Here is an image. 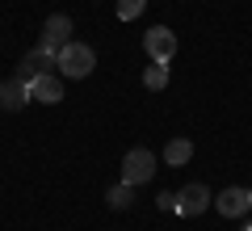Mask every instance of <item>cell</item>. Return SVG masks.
I'll list each match as a JSON object with an SVG mask.
<instances>
[{
    "label": "cell",
    "instance_id": "cell-14",
    "mask_svg": "<svg viewBox=\"0 0 252 231\" xmlns=\"http://www.w3.org/2000/svg\"><path fill=\"white\" fill-rule=\"evenodd\" d=\"M156 206L168 210V214H177V194H160V198H156Z\"/></svg>",
    "mask_w": 252,
    "mask_h": 231
},
{
    "label": "cell",
    "instance_id": "cell-10",
    "mask_svg": "<svg viewBox=\"0 0 252 231\" xmlns=\"http://www.w3.org/2000/svg\"><path fill=\"white\" fill-rule=\"evenodd\" d=\"M189 156H193V143L189 139H168L164 143V164H172V168L189 164Z\"/></svg>",
    "mask_w": 252,
    "mask_h": 231
},
{
    "label": "cell",
    "instance_id": "cell-9",
    "mask_svg": "<svg viewBox=\"0 0 252 231\" xmlns=\"http://www.w3.org/2000/svg\"><path fill=\"white\" fill-rule=\"evenodd\" d=\"M30 97L42 101V105H59V101H63V80L55 76V71H42V76L30 84Z\"/></svg>",
    "mask_w": 252,
    "mask_h": 231
},
{
    "label": "cell",
    "instance_id": "cell-1",
    "mask_svg": "<svg viewBox=\"0 0 252 231\" xmlns=\"http://www.w3.org/2000/svg\"><path fill=\"white\" fill-rule=\"evenodd\" d=\"M59 76H67V80H84L93 67H97V55H93V46H84V42H67L59 51Z\"/></svg>",
    "mask_w": 252,
    "mask_h": 231
},
{
    "label": "cell",
    "instance_id": "cell-12",
    "mask_svg": "<svg viewBox=\"0 0 252 231\" xmlns=\"http://www.w3.org/2000/svg\"><path fill=\"white\" fill-rule=\"evenodd\" d=\"M143 84H147L152 93H160L164 84H168V63H152V67L143 71Z\"/></svg>",
    "mask_w": 252,
    "mask_h": 231
},
{
    "label": "cell",
    "instance_id": "cell-4",
    "mask_svg": "<svg viewBox=\"0 0 252 231\" xmlns=\"http://www.w3.org/2000/svg\"><path fill=\"white\" fill-rule=\"evenodd\" d=\"M143 51L152 55V63H168L172 55H177V34H172L168 26H152L143 34Z\"/></svg>",
    "mask_w": 252,
    "mask_h": 231
},
{
    "label": "cell",
    "instance_id": "cell-15",
    "mask_svg": "<svg viewBox=\"0 0 252 231\" xmlns=\"http://www.w3.org/2000/svg\"><path fill=\"white\" fill-rule=\"evenodd\" d=\"M248 231H252V227H248Z\"/></svg>",
    "mask_w": 252,
    "mask_h": 231
},
{
    "label": "cell",
    "instance_id": "cell-11",
    "mask_svg": "<svg viewBox=\"0 0 252 231\" xmlns=\"http://www.w3.org/2000/svg\"><path fill=\"white\" fill-rule=\"evenodd\" d=\"M105 202H109V210H130V206H135V185H130V181H118L105 194Z\"/></svg>",
    "mask_w": 252,
    "mask_h": 231
},
{
    "label": "cell",
    "instance_id": "cell-6",
    "mask_svg": "<svg viewBox=\"0 0 252 231\" xmlns=\"http://www.w3.org/2000/svg\"><path fill=\"white\" fill-rule=\"evenodd\" d=\"M215 210L223 214V219H240V214H248L252 210V189H244V185L223 189V194L215 198Z\"/></svg>",
    "mask_w": 252,
    "mask_h": 231
},
{
    "label": "cell",
    "instance_id": "cell-5",
    "mask_svg": "<svg viewBox=\"0 0 252 231\" xmlns=\"http://www.w3.org/2000/svg\"><path fill=\"white\" fill-rule=\"evenodd\" d=\"M206 206H215V198H210V189L202 181H193V185H185L177 194V214H185V219H198Z\"/></svg>",
    "mask_w": 252,
    "mask_h": 231
},
{
    "label": "cell",
    "instance_id": "cell-3",
    "mask_svg": "<svg viewBox=\"0 0 252 231\" xmlns=\"http://www.w3.org/2000/svg\"><path fill=\"white\" fill-rule=\"evenodd\" d=\"M72 42V17H67V13H55V17H46V26H42V51L46 55H55V59H59V51L63 46Z\"/></svg>",
    "mask_w": 252,
    "mask_h": 231
},
{
    "label": "cell",
    "instance_id": "cell-2",
    "mask_svg": "<svg viewBox=\"0 0 252 231\" xmlns=\"http://www.w3.org/2000/svg\"><path fill=\"white\" fill-rule=\"evenodd\" d=\"M156 168H160V164H156V156H152L147 147H130V151L122 156V181H130V185H143V181H152Z\"/></svg>",
    "mask_w": 252,
    "mask_h": 231
},
{
    "label": "cell",
    "instance_id": "cell-7",
    "mask_svg": "<svg viewBox=\"0 0 252 231\" xmlns=\"http://www.w3.org/2000/svg\"><path fill=\"white\" fill-rule=\"evenodd\" d=\"M55 63H59L55 55H46L42 46H34V51H26V55H21V63H17V76H21L26 84H34L38 76H42V71H51V67H55Z\"/></svg>",
    "mask_w": 252,
    "mask_h": 231
},
{
    "label": "cell",
    "instance_id": "cell-13",
    "mask_svg": "<svg viewBox=\"0 0 252 231\" xmlns=\"http://www.w3.org/2000/svg\"><path fill=\"white\" fill-rule=\"evenodd\" d=\"M143 9H147V0H118V17L122 21H135Z\"/></svg>",
    "mask_w": 252,
    "mask_h": 231
},
{
    "label": "cell",
    "instance_id": "cell-8",
    "mask_svg": "<svg viewBox=\"0 0 252 231\" xmlns=\"http://www.w3.org/2000/svg\"><path fill=\"white\" fill-rule=\"evenodd\" d=\"M30 84L21 80V76H13V80H4L0 84V109H4V114H17V109H26L30 105Z\"/></svg>",
    "mask_w": 252,
    "mask_h": 231
}]
</instances>
